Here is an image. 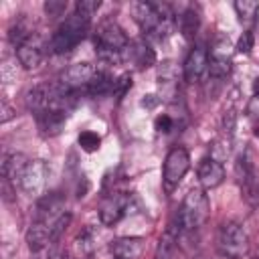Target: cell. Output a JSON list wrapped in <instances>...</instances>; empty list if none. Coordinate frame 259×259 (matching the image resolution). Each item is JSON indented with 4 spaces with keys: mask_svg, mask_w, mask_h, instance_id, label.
Here are the masks:
<instances>
[{
    "mask_svg": "<svg viewBox=\"0 0 259 259\" xmlns=\"http://www.w3.org/2000/svg\"><path fill=\"white\" fill-rule=\"evenodd\" d=\"M79 146H81V150H85V152H97L99 150V146H101V138L95 134V132H91V130H85V132H81L79 134Z\"/></svg>",
    "mask_w": 259,
    "mask_h": 259,
    "instance_id": "24",
    "label": "cell"
},
{
    "mask_svg": "<svg viewBox=\"0 0 259 259\" xmlns=\"http://www.w3.org/2000/svg\"><path fill=\"white\" fill-rule=\"evenodd\" d=\"M225 180V166L214 156H204L198 164V182L204 190L217 188Z\"/></svg>",
    "mask_w": 259,
    "mask_h": 259,
    "instance_id": "13",
    "label": "cell"
},
{
    "mask_svg": "<svg viewBox=\"0 0 259 259\" xmlns=\"http://www.w3.org/2000/svg\"><path fill=\"white\" fill-rule=\"evenodd\" d=\"M99 6H101V2L99 0H81V2H77V12L79 14H83V16H87V18H91L97 10H99Z\"/></svg>",
    "mask_w": 259,
    "mask_h": 259,
    "instance_id": "25",
    "label": "cell"
},
{
    "mask_svg": "<svg viewBox=\"0 0 259 259\" xmlns=\"http://www.w3.org/2000/svg\"><path fill=\"white\" fill-rule=\"evenodd\" d=\"M154 125H156V130H158V132H162V134H168V132L172 130L174 121H172V117H170V115L162 113V115H158V117H156Z\"/></svg>",
    "mask_w": 259,
    "mask_h": 259,
    "instance_id": "27",
    "label": "cell"
},
{
    "mask_svg": "<svg viewBox=\"0 0 259 259\" xmlns=\"http://www.w3.org/2000/svg\"><path fill=\"white\" fill-rule=\"evenodd\" d=\"M231 73V57L219 49L212 51V55H208V77L212 81H223L227 79Z\"/></svg>",
    "mask_w": 259,
    "mask_h": 259,
    "instance_id": "18",
    "label": "cell"
},
{
    "mask_svg": "<svg viewBox=\"0 0 259 259\" xmlns=\"http://www.w3.org/2000/svg\"><path fill=\"white\" fill-rule=\"evenodd\" d=\"M132 14L142 32L150 38L164 40L174 26V12L164 2H134Z\"/></svg>",
    "mask_w": 259,
    "mask_h": 259,
    "instance_id": "1",
    "label": "cell"
},
{
    "mask_svg": "<svg viewBox=\"0 0 259 259\" xmlns=\"http://www.w3.org/2000/svg\"><path fill=\"white\" fill-rule=\"evenodd\" d=\"M235 178L241 190L243 200L251 206L257 208L259 206V170L251 158L249 152H243L237 162H235Z\"/></svg>",
    "mask_w": 259,
    "mask_h": 259,
    "instance_id": "6",
    "label": "cell"
},
{
    "mask_svg": "<svg viewBox=\"0 0 259 259\" xmlns=\"http://www.w3.org/2000/svg\"><path fill=\"white\" fill-rule=\"evenodd\" d=\"M95 73L97 71L91 63H75V65L67 67L61 73L57 85H59L61 91H65L69 95H75L79 89H87V85H89V81L93 79Z\"/></svg>",
    "mask_w": 259,
    "mask_h": 259,
    "instance_id": "8",
    "label": "cell"
},
{
    "mask_svg": "<svg viewBox=\"0 0 259 259\" xmlns=\"http://www.w3.org/2000/svg\"><path fill=\"white\" fill-rule=\"evenodd\" d=\"M65 6H67V2H47V4H45V10H47L51 16H59L61 10H65Z\"/></svg>",
    "mask_w": 259,
    "mask_h": 259,
    "instance_id": "28",
    "label": "cell"
},
{
    "mask_svg": "<svg viewBox=\"0 0 259 259\" xmlns=\"http://www.w3.org/2000/svg\"><path fill=\"white\" fill-rule=\"evenodd\" d=\"M12 115H14V111H12V109L8 107V103L4 101V103H2V115H0V121H2V123H6Z\"/></svg>",
    "mask_w": 259,
    "mask_h": 259,
    "instance_id": "29",
    "label": "cell"
},
{
    "mask_svg": "<svg viewBox=\"0 0 259 259\" xmlns=\"http://www.w3.org/2000/svg\"><path fill=\"white\" fill-rule=\"evenodd\" d=\"M95 247V233L93 229H85L77 239H75V249L81 253V255H89Z\"/></svg>",
    "mask_w": 259,
    "mask_h": 259,
    "instance_id": "23",
    "label": "cell"
},
{
    "mask_svg": "<svg viewBox=\"0 0 259 259\" xmlns=\"http://www.w3.org/2000/svg\"><path fill=\"white\" fill-rule=\"evenodd\" d=\"M16 57L20 61V65L28 71L38 69L42 59H45V45L40 42V38L36 34H30L18 49H16Z\"/></svg>",
    "mask_w": 259,
    "mask_h": 259,
    "instance_id": "12",
    "label": "cell"
},
{
    "mask_svg": "<svg viewBox=\"0 0 259 259\" xmlns=\"http://www.w3.org/2000/svg\"><path fill=\"white\" fill-rule=\"evenodd\" d=\"M178 73H176V67L172 61H166L160 65L158 69V87H160V99H170L174 97L176 93V87H178Z\"/></svg>",
    "mask_w": 259,
    "mask_h": 259,
    "instance_id": "16",
    "label": "cell"
},
{
    "mask_svg": "<svg viewBox=\"0 0 259 259\" xmlns=\"http://www.w3.org/2000/svg\"><path fill=\"white\" fill-rule=\"evenodd\" d=\"M123 61L134 63L138 69H148V67H152L156 63V55H154V51L146 42L136 40V42L127 45V49L123 53Z\"/></svg>",
    "mask_w": 259,
    "mask_h": 259,
    "instance_id": "14",
    "label": "cell"
},
{
    "mask_svg": "<svg viewBox=\"0 0 259 259\" xmlns=\"http://www.w3.org/2000/svg\"><path fill=\"white\" fill-rule=\"evenodd\" d=\"M208 214H210V202L204 188H190L176 212V219H178L180 231L190 233L200 229L206 223Z\"/></svg>",
    "mask_w": 259,
    "mask_h": 259,
    "instance_id": "2",
    "label": "cell"
},
{
    "mask_svg": "<svg viewBox=\"0 0 259 259\" xmlns=\"http://www.w3.org/2000/svg\"><path fill=\"white\" fill-rule=\"evenodd\" d=\"M28 162L30 160H26V156L24 154H18V152L4 156V162H2V174H4V178L10 180V182H14V184H18V180H20V176H22V172H24V168H26Z\"/></svg>",
    "mask_w": 259,
    "mask_h": 259,
    "instance_id": "19",
    "label": "cell"
},
{
    "mask_svg": "<svg viewBox=\"0 0 259 259\" xmlns=\"http://www.w3.org/2000/svg\"><path fill=\"white\" fill-rule=\"evenodd\" d=\"M180 225H178V219L174 217V221L170 223V227L166 229V233L162 235L158 247H156V255L154 259H172L174 255V249H176V243H178V235H180Z\"/></svg>",
    "mask_w": 259,
    "mask_h": 259,
    "instance_id": "17",
    "label": "cell"
},
{
    "mask_svg": "<svg viewBox=\"0 0 259 259\" xmlns=\"http://www.w3.org/2000/svg\"><path fill=\"white\" fill-rule=\"evenodd\" d=\"M115 89V79L109 75V73H105V71H97L95 75H93V79L89 81V85H87V93L89 95H93V97H99V95H107V93H111Z\"/></svg>",
    "mask_w": 259,
    "mask_h": 259,
    "instance_id": "21",
    "label": "cell"
},
{
    "mask_svg": "<svg viewBox=\"0 0 259 259\" xmlns=\"http://www.w3.org/2000/svg\"><path fill=\"white\" fill-rule=\"evenodd\" d=\"M251 49H253V32L251 30H245L241 34V38L237 40V51L243 53V55H249Z\"/></svg>",
    "mask_w": 259,
    "mask_h": 259,
    "instance_id": "26",
    "label": "cell"
},
{
    "mask_svg": "<svg viewBox=\"0 0 259 259\" xmlns=\"http://www.w3.org/2000/svg\"><path fill=\"white\" fill-rule=\"evenodd\" d=\"M130 210V194L127 192H111L103 198L99 206V219L105 227L117 225Z\"/></svg>",
    "mask_w": 259,
    "mask_h": 259,
    "instance_id": "10",
    "label": "cell"
},
{
    "mask_svg": "<svg viewBox=\"0 0 259 259\" xmlns=\"http://www.w3.org/2000/svg\"><path fill=\"white\" fill-rule=\"evenodd\" d=\"M204 73H208V51L202 45H194L184 61V67H182L184 81L198 83Z\"/></svg>",
    "mask_w": 259,
    "mask_h": 259,
    "instance_id": "11",
    "label": "cell"
},
{
    "mask_svg": "<svg viewBox=\"0 0 259 259\" xmlns=\"http://www.w3.org/2000/svg\"><path fill=\"white\" fill-rule=\"evenodd\" d=\"M198 26H200V14L194 6L186 8L184 14L180 16V32L184 38H194V34L198 32Z\"/></svg>",
    "mask_w": 259,
    "mask_h": 259,
    "instance_id": "22",
    "label": "cell"
},
{
    "mask_svg": "<svg viewBox=\"0 0 259 259\" xmlns=\"http://www.w3.org/2000/svg\"><path fill=\"white\" fill-rule=\"evenodd\" d=\"M111 253L115 259H138L144 251L142 237H119L111 243Z\"/></svg>",
    "mask_w": 259,
    "mask_h": 259,
    "instance_id": "15",
    "label": "cell"
},
{
    "mask_svg": "<svg viewBox=\"0 0 259 259\" xmlns=\"http://www.w3.org/2000/svg\"><path fill=\"white\" fill-rule=\"evenodd\" d=\"M235 12H237V18L239 22L245 26V30H251L255 20H257V12H259V2H253V0H237L233 4Z\"/></svg>",
    "mask_w": 259,
    "mask_h": 259,
    "instance_id": "20",
    "label": "cell"
},
{
    "mask_svg": "<svg viewBox=\"0 0 259 259\" xmlns=\"http://www.w3.org/2000/svg\"><path fill=\"white\" fill-rule=\"evenodd\" d=\"M217 249L225 259H243L249 253V235L237 221H225L217 231Z\"/></svg>",
    "mask_w": 259,
    "mask_h": 259,
    "instance_id": "5",
    "label": "cell"
},
{
    "mask_svg": "<svg viewBox=\"0 0 259 259\" xmlns=\"http://www.w3.org/2000/svg\"><path fill=\"white\" fill-rule=\"evenodd\" d=\"M127 45H130V40H127V36L121 30L119 24L107 20V22H101L97 26L95 49H97V55H99L101 61H105V63H121Z\"/></svg>",
    "mask_w": 259,
    "mask_h": 259,
    "instance_id": "3",
    "label": "cell"
},
{
    "mask_svg": "<svg viewBox=\"0 0 259 259\" xmlns=\"http://www.w3.org/2000/svg\"><path fill=\"white\" fill-rule=\"evenodd\" d=\"M89 20L91 18L79 14L77 10L71 16H67L51 36V51L57 55H65V53L73 51L85 38L87 30H89Z\"/></svg>",
    "mask_w": 259,
    "mask_h": 259,
    "instance_id": "4",
    "label": "cell"
},
{
    "mask_svg": "<svg viewBox=\"0 0 259 259\" xmlns=\"http://www.w3.org/2000/svg\"><path fill=\"white\" fill-rule=\"evenodd\" d=\"M146 99H142V105L144 107H154L158 101H160V97H156V95H144Z\"/></svg>",
    "mask_w": 259,
    "mask_h": 259,
    "instance_id": "30",
    "label": "cell"
},
{
    "mask_svg": "<svg viewBox=\"0 0 259 259\" xmlns=\"http://www.w3.org/2000/svg\"><path fill=\"white\" fill-rule=\"evenodd\" d=\"M190 168V154L186 148L182 146H174L164 160V168H162V184L166 192H172L180 180L184 178V174Z\"/></svg>",
    "mask_w": 259,
    "mask_h": 259,
    "instance_id": "7",
    "label": "cell"
},
{
    "mask_svg": "<svg viewBox=\"0 0 259 259\" xmlns=\"http://www.w3.org/2000/svg\"><path fill=\"white\" fill-rule=\"evenodd\" d=\"M49 178V164L45 160H30L18 180V186L28 196H40V192L47 186Z\"/></svg>",
    "mask_w": 259,
    "mask_h": 259,
    "instance_id": "9",
    "label": "cell"
}]
</instances>
